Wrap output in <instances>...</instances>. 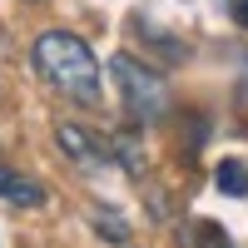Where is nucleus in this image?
I'll list each match as a JSON object with an SVG mask.
<instances>
[{
	"mask_svg": "<svg viewBox=\"0 0 248 248\" xmlns=\"http://www.w3.org/2000/svg\"><path fill=\"white\" fill-rule=\"evenodd\" d=\"M233 20H238V25L248 30V0H233Z\"/></svg>",
	"mask_w": 248,
	"mask_h": 248,
	"instance_id": "nucleus-7",
	"label": "nucleus"
},
{
	"mask_svg": "<svg viewBox=\"0 0 248 248\" xmlns=\"http://www.w3.org/2000/svg\"><path fill=\"white\" fill-rule=\"evenodd\" d=\"M0 199H10V203H25V209H35V203H45V189H40L35 179L15 174V169H0Z\"/></svg>",
	"mask_w": 248,
	"mask_h": 248,
	"instance_id": "nucleus-4",
	"label": "nucleus"
},
{
	"mask_svg": "<svg viewBox=\"0 0 248 248\" xmlns=\"http://www.w3.org/2000/svg\"><path fill=\"white\" fill-rule=\"evenodd\" d=\"M94 233H105V238L124 243V238H129V223H124L114 209H94Z\"/></svg>",
	"mask_w": 248,
	"mask_h": 248,
	"instance_id": "nucleus-6",
	"label": "nucleus"
},
{
	"mask_svg": "<svg viewBox=\"0 0 248 248\" xmlns=\"http://www.w3.org/2000/svg\"><path fill=\"white\" fill-rule=\"evenodd\" d=\"M55 139H60V149H65L75 164H85V169H99V164H109V159H114L109 139H99V134H90V129H79V124H60Z\"/></svg>",
	"mask_w": 248,
	"mask_h": 248,
	"instance_id": "nucleus-3",
	"label": "nucleus"
},
{
	"mask_svg": "<svg viewBox=\"0 0 248 248\" xmlns=\"http://www.w3.org/2000/svg\"><path fill=\"white\" fill-rule=\"evenodd\" d=\"M30 60H35V70L45 75L65 99H75L79 109H99V105H105L99 60H94V50H90L79 35H70V30H45V35L35 40Z\"/></svg>",
	"mask_w": 248,
	"mask_h": 248,
	"instance_id": "nucleus-1",
	"label": "nucleus"
},
{
	"mask_svg": "<svg viewBox=\"0 0 248 248\" xmlns=\"http://www.w3.org/2000/svg\"><path fill=\"white\" fill-rule=\"evenodd\" d=\"M109 75L119 85V99L124 109H129L134 119H164L169 114V85H164V75H154L149 65H139L134 55H114L109 60Z\"/></svg>",
	"mask_w": 248,
	"mask_h": 248,
	"instance_id": "nucleus-2",
	"label": "nucleus"
},
{
	"mask_svg": "<svg viewBox=\"0 0 248 248\" xmlns=\"http://www.w3.org/2000/svg\"><path fill=\"white\" fill-rule=\"evenodd\" d=\"M218 189H223V194L248 199V169H243L238 159H223V164H218Z\"/></svg>",
	"mask_w": 248,
	"mask_h": 248,
	"instance_id": "nucleus-5",
	"label": "nucleus"
}]
</instances>
